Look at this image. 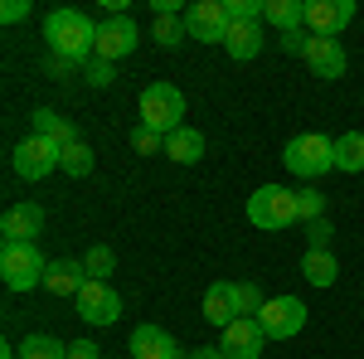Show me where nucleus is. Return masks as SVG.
I'll return each instance as SVG.
<instances>
[{"instance_id":"nucleus-1","label":"nucleus","mask_w":364,"mask_h":359,"mask_svg":"<svg viewBox=\"0 0 364 359\" xmlns=\"http://www.w3.org/2000/svg\"><path fill=\"white\" fill-rule=\"evenodd\" d=\"M44 39H49V54L63 63H92L97 58V25L83 10H54L44 20Z\"/></svg>"},{"instance_id":"nucleus-2","label":"nucleus","mask_w":364,"mask_h":359,"mask_svg":"<svg viewBox=\"0 0 364 359\" xmlns=\"http://www.w3.org/2000/svg\"><path fill=\"white\" fill-rule=\"evenodd\" d=\"M282 166L291 170L296 180H321V175H331V170H336V141L321 136V132H301V136L287 141Z\"/></svg>"},{"instance_id":"nucleus-3","label":"nucleus","mask_w":364,"mask_h":359,"mask_svg":"<svg viewBox=\"0 0 364 359\" xmlns=\"http://www.w3.org/2000/svg\"><path fill=\"white\" fill-rule=\"evenodd\" d=\"M49 257L39 252V243H0V282L5 291H34L44 286Z\"/></svg>"},{"instance_id":"nucleus-4","label":"nucleus","mask_w":364,"mask_h":359,"mask_svg":"<svg viewBox=\"0 0 364 359\" xmlns=\"http://www.w3.org/2000/svg\"><path fill=\"white\" fill-rule=\"evenodd\" d=\"M296 219H301L296 190H287V185H262V190L248 194V223L252 228L272 233V228H291Z\"/></svg>"},{"instance_id":"nucleus-5","label":"nucleus","mask_w":364,"mask_h":359,"mask_svg":"<svg viewBox=\"0 0 364 359\" xmlns=\"http://www.w3.org/2000/svg\"><path fill=\"white\" fill-rule=\"evenodd\" d=\"M141 127H151V132H180L185 127V92L175 83H151L141 92Z\"/></svg>"},{"instance_id":"nucleus-6","label":"nucleus","mask_w":364,"mask_h":359,"mask_svg":"<svg viewBox=\"0 0 364 359\" xmlns=\"http://www.w3.org/2000/svg\"><path fill=\"white\" fill-rule=\"evenodd\" d=\"M10 166H15L20 180H44V175L63 170V146H54V141H44V136H25L15 146Z\"/></svg>"},{"instance_id":"nucleus-7","label":"nucleus","mask_w":364,"mask_h":359,"mask_svg":"<svg viewBox=\"0 0 364 359\" xmlns=\"http://www.w3.org/2000/svg\"><path fill=\"white\" fill-rule=\"evenodd\" d=\"M228 5L224 0H195L190 10H185V34L199 39V44H224L228 39Z\"/></svg>"},{"instance_id":"nucleus-8","label":"nucleus","mask_w":364,"mask_h":359,"mask_svg":"<svg viewBox=\"0 0 364 359\" xmlns=\"http://www.w3.org/2000/svg\"><path fill=\"white\" fill-rule=\"evenodd\" d=\"M355 20V0H306V34L311 39H340V29Z\"/></svg>"},{"instance_id":"nucleus-9","label":"nucleus","mask_w":364,"mask_h":359,"mask_svg":"<svg viewBox=\"0 0 364 359\" xmlns=\"http://www.w3.org/2000/svg\"><path fill=\"white\" fill-rule=\"evenodd\" d=\"M257 326H262L267 340H291V335H301V326H306V306L296 301V296H272V301L262 306Z\"/></svg>"},{"instance_id":"nucleus-10","label":"nucleus","mask_w":364,"mask_h":359,"mask_svg":"<svg viewBox=\"0 0 364 359\" xmlns=\"http://www.w3.org/2000/svg\"><path fill=\"white\" fill-rule=\"evenodd\" d=\"M136 44H141V29H136L132 15H107V20L97 25V58H107V63L127 58Z\"/></svg>"},{"instance_id":"nucleus-11","label":"nucleus","mask_w":364,"mask_h":359,"mask_svg":"<svg viewBox=\"0 0 364 359\" xmlns=\"http://www.w3.org/2000/svg\"><path fill=\"white\" fill-rule=\"evenodd\" d=\"M262 345H267L262 326H257L252 316H238V321L224 331V340H219L214 350H219L224 359H262Z\"/></svg>"},{"instance_id":"nucleus-12","label":"nucleus","mask_w":364,"mask_h":359,"mask_svg":"<svg viewBox=\"0 0 364 359\" xmlns=\"http://www.w3.org/2000/svg\"><path fill=\"white\" fill-rule=\"evenodd\" d=\"M73 306H78V316H83L87 326H112L117 316H122V296H117L107 282H87Z\"/></svg>"},{"instance_id":"nucleus-13","label":"nucleus","mask_w":364,"mask_h":359,"mask_svg":"<svg viewBox=\"0 0 364 359\" xmlns=\"http://www.w3.org/2000/svg\"><path fill=\"white\" fill-rule=\"evenodd\" d=\"M39 233H44V209H39V204H10V209H5V219H0V238H5V243H34V238H39Z\"/></svg>"},{"instance_id":"nucleus-14","label":"nucleus","mask_w":364,"mask_h":359,"mask_svg":"<svg viewBox=\"0 0 364 359\" xmlns=\"http://www.w3.org/2000/svg\"><path fill=\"white\" fill-rule=\"evenodd\" d=\"M238 316H243V311H238V282H214V286L204 291V321L219 326V331H228Z\"/></svg>"},{"instance_id":"nucleus-15","label":"nucleus","mask_w":364,"mask_h":359,"mask_svg":"<svg viewBox=\"0 0 364 359\" xmlns=\"http://www.w3.org/2000/svg\"><path fill=\"white\" fill-rule=\"evenodd\" d=\"M306 68L316 73V78L336 83V78H345L350 58H345V49H340V39H311V49H306Z\"/></svg>"},{"instance_id":"nucleus-16","label":"nucleus","mask_w":364,"mask_h":359,"mask_svg":"<svg viewBox=\"0 0 364 359\" xmlns=\"http://www.w3.org/2000/svg\"><path fill=\"white\" fill-rule=\"evenodd\" d=\"M87 282H92V277H87L83 262L58 257V262H49V272H44V291H54V296H63V301H68V296L78 301V291H83Z\"/></svg>"},{"instance_id":"nucleus-17","label":"nucleus","mask_w":364,"mask_h":359,"mask_svg":"<svg viewBox=\"0 0 364 359\" xmlns=\"http://www.w3.org/2000/svg\"><path fill=\"white\" fill-rule=\"evenodd\" d=\"M132 355L136 359H175V355H185L180 345H175V335L166 331V326H136L132 331Z\"/></svg>"},{"instance_id":"nucleus-18","label":"nucleus","mask_w":364,"mask_h":359,"mask_svg":"<svg viewBox=\"0 0 364 359\" xmlns=\"http://www.w3.org/2000/svg\"><path fill=\"white\" fill-rule=\"evenodd\" d=\"M29 136H44V141H54V146H73V141H83L78 136V127L68 122V117H58L54 107H34L29 112Z\"/></svg>"},{"instance_id":"nucleus-19","label":"nucleus","mask_w":364,"mask_h":359,"mask_svg":"<svg viewBox=\"0 0 364 359\" xmlns=\"http://www.w3.org/2000/svg\"><path fill=\"white\" fill-rule=\"evenodd\" d=\"M224 54L238 58V63L262 54V20H233L228 25V39H224Z\"/></svg>"},{"instance_id":"nucleus-20","label":"nucleus","mask_w":364,"mask_h":359,"mask_svg":"<svg viewBox=\"0 0 364 359\" xmlns=\"http://www.w3.org/2000/svg\"><path fill=\"white\" fill-rule=\"evenodd\" d=\"M166 156L175 161V166H195V161H204V132H195V127L170 132L166 136Z\"/></svg>"},{"instance_id":"nucleus-21","label":"nucleus","mask_w":364,"mask_h":359,"mask_svg":"<svg viewBox=\"0 0 364 359\" xmlns=\"http://www.w3.org/2000/svg\"><path fill=\"white\" fill-rule=\"evenodd\" d=\"M262 25L272 29H301L306 25V0H262Z\"/></svg>"},{"instance_id":"nucleus-22","label":"nucleus","mask_w":364,"mask_h":359,"mask_svg":"<svg viewBox=\"0 0 364 359\" xmlns=\"http://www.w3.org/2000/svg\"><path fill=\"white\" fill-rule=\"evenodd\" d=\"M301 277L311 286H336V277H340L336 252H301Z\"/></svg>"},{"instance_id":"nucleus-23","label":"nucleus","mask_w":364,"mask_h":359,"mask_svg":"<svg viewBox=\"0 0 364 359\" xmlns=\"http://www.w3.org/2000/svg\"><path fill=\"white\" fill-rule=\"evenodd\" d=\"M336 170H345V175L364 170V132H345L336 141Z\"/></svg>"},{"instance_id":"nucleus-24","label":"nucleus","mask_w":364,"mask_h":359,"mask_svg":"<svg viewBox=\"0 0 364 359\" xmlns=\"http://www.w3.org/2000/svg\"><path fill=\"white\" fill-rule=\"evenodd\" d=\"M20 359H68V345L58 335H25L20 340Z\"/></svg>"},{"instance_id":"nucleus-25","label":"nucleus","mask_w":364,"mask_h":359,"mask_svg":"<svg viewBox=\"0 0 364 359\" xmlns=\"http://www.w3.org/2000/svg\"><path fill=\"white\" fill-rule=\"evenodd\" d=\"M83 267H87V277H92V282H107V277L117 272V252L107 248V243H92V248L83 252Z\"/></svg>"},{"instance_id":"nucleus-26","label":"nucleus","mask_w":364,"mask_h":359,"mask_svg":"<svg viewBox=\"0 0 364 359\" xmlns=\"http://www.w3.org/2000/svg\"><path fill=\"white\" fill-rule=\"evenodd\" d=\"M92 161H97V156H92L87 141H73V146L63 151V170H68L73 180H87V175H92Z\"/></svg>"},{"instance_id":"nucleus-27","label":"nucleus","mask_w":364,"mask_h":359,"mask_svg":"<svg viewBox=\"0 0 364 359\" xmlns=\"http://www.w3.org/2000/svg\"><path fill=\"white\" fill-rule=\"evenodd\" d=\"M151 39H156V44H166V49H175V44L185 39V20H180V15H156Z\"/></svg>"},{"instance_id":"nucleus-28","label":"nucleus","mask_w":364,"mask_h":359,"mask_svg":"<svg viewBox=\"0 0 364 359\" xmlns=\"http://www.w3.org/2000/svg\"><path fill=\"white\" fill-rule=\"evenodd\" d=\"M296 209H301V223L326 219V194H321V190H301V194H296Z\"/></svg>"},{"instance_id":"nucleus-29","label":"nucleus","mask_w":364,"mask_h":359,"mask_svg":"<svg viewBox=\"0 0 364 359\" xmlns=\"http://www.w3.org/2000/svg\"><path fill=\"white\" fill-rule=\"evenodd\" d=\"M331 238H336L331 219H316V223H306V252H331Z\"/></svg>"},{"instance_id":"nucleus-30","label":"nucleus","mask_w":364,"mask_h":359,"mask_svg":"<svg viewBox=\"0 0 364 359\" xmlns=\"http://www.w3.org/2000/svg\"><path fill=\"white\" fill-rule=\"evenodd\" d=\"M132 151H136V156H156V151H166V136L151 132V127H136V132H132Z\"/></svg>"},{"instance_id":"nucleus-31","label":"nucleus","mask_w":364,"mask_h":359,"mask_svg":"<svg viewBox=\"0 0 364 359\" xmlns=\"http://www.w3.org/2000/svg\"><path fill=\"white\" fill-rule=\"evenodd\" d=\"M262 306H267V301H262V291H257L252 282H238V311L257 321V316H262Z\"/></svg>"},{"instance_id":"nucleus-32","label":"nucleus","mask_w":364,"mask_h":359,"mask_svg":"<svg viewBox=\"0 0 364 359\" xmlns=\"http://www.w3.org/2000/svg\"><path fill=\"white\" fill-rule=\"evenodd\" d=\"M87 83H92V87H112V83H117V63H107V58H92V63H87Z\"/></svg>"},{"instance_id":"nucleus-33","label":"nucleus","mask_w":364,"mask_h":359,"mask_svg":"<svg viewBox=\"0 0 364 359\" xmlns=\"http://www.w3.org/2000/svg\"><path fill=\"white\" fill-rule=\"evenodd\" d=\"M228 20H262V0H224Z\"/></svg>"},{"instance_id":"nucleus-34","label":"nucleus","mask_w":364,"mask_h":359,"mask_svg":"<svg viewBox=\"0 0 364 359\" xmlns=\"http://www.w3.org/2000/svg\"><path fill=\"white\" fill-rule=\"evenodd\" d=\"M0 20H5V25H20V20H29V0H5V5H0Z\"/></svg>"},{"instance_id":"nucleus-35","label":"nucleus","mask_w":364,"mask_h":359,"mask_svg":"<svg viewBox=\"0 0 364 359\" xmlns=\"http://www.w3.org/2000/svg\"><path fill=\"white\" fill-rule=\"evenodd\" d=\"M282 49H287V54H301V58H306L311 34H301V29H287V34H282Z\"/></svg>"},{"instance_id":"nucleus-36","label":"nucleus","mask_w":364,"mask_h":359,"mask_svg":"<svg viewBox=\"0 0 364 359\" xmlns=\"http://www.w3.org/2000/svg\"><path fill=\"white\" fill-rule=\"evenodd\" d=\"M68 359H102L92 340H68Z\"/></svg>"},{"instance_id":"nucleus-37","label":"nucleus","mask_w":364,"mask_h":359,"mask_svg":"<svg viewBox=\"0 0 364 359\" xmlns=\"http://www.w3.org/2000/svg\"><path fill=\"white\" fill-rule=\"evenodd\" d=\"M190 359H224L219 350H190Z\"/></svg>"}]
</instances>
